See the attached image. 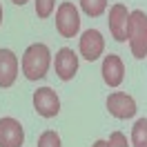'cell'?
I'll use <instances>...</instances> for the list:
<instances>
[{"mask_svg": "<svg viewBox=\"0 0 147 147\" xmlns=\"http://www.w3.org/2000/svg\"><path fill=\"white\" fill-rule=\"evenodd\" d=\"M22 74L27 76L29 80H40L47 76V69L51 65V54H49V47L42 42H34L25 49L22 54Z\"/></svg>", "mask_w": 147, "mask_h": 147, "instance_id": "6da1fadb", "label": "cell"}, {"mask_svg": "<svg viewBox=\"0 0 147 147\" xmlns=\"http://www.w3.org/2000/svg\"><path fill=\"white\" fill-rule=\"evenodd\" d=\"M127 40H129L134 58H145L147 56V13L145 11L140 9L129 11Z\"/></svg>", "mask_w": 147, "mask_h": 147, "instance_id": "7a4b0ae2", "label": "cell"}, {"mask_svg": "<svg viewBox=\"0 0 147 147\" xmlns=\"http://www.w3.org/2000/svg\"><path fill=\"white\" fill-rule=\"evenodd\" d=\"M56 29L63 38H74L80 29V16L74 2H63L56 11Z\"/></svg>", "mask_w": 147, "mask_h": 147, "instance_id": "3957f363", "label": "cell"}, {"mask_svg": "<svg viewBox=\"0 0 147 147\" xmlns=\"http://www.w3.org/2000/svg\"><path fill=\"white\" fill-rule=\"evenodd\" d=\"M34 109L42 116V118H54L60 111V100L58 94L51 87H40L34 92Z\"/></svg>", "mask_w": 147, "mask_h": 147, "instance_id": "277c9868", "label": "cell"}, {"mask_svg": "<svg viewBox=\"0 0 147 147\" xmlns=\"http://www.w3.org/2000/svg\"><path fill=\"white\" fill-rule=\"evenodd\" d=\"M102 49H105V40H102V34L98 29H87L80 36V56L85 60L94 63L96 58L102 56Z\"/></svg>", "mask_w": 147, "mask_h": 147, "instance_id": "5b68a950", "label": "cell"}, {"mask_svg": "<svg viewBox=\"0 0 147 147\" xmlns=\"http://www.w3.org/2000/svg\"><path fill=\"white\" fill-rule=\"evenodd\" d=\"M25 131L16 118H0V147H22Z\"/></svg>", "mask_w": 147, "mask_h": 147, "instance_id": "8992f818", "label": "cell"}, {"mask_svg": "<svg viewBox=\"0 0 147 147\" xmlns=\"http://www.w3.org/2000/svg\"><path fill=\"white\" fill-rule=\"evenodd\" d=\"M109 31L111 36L116 38L118 42H125L127 40V25H129V11L125 5H114L109 7Z\"/></svg>", "mask_w": 147, "mask_h": 147, "instance_id": "52a82bcc", "label": "cell"}, {"mask_svg": "<svg viewBox=\"0 0 147 147\" xmlns=\"http://www.w3.org/2000/svg\"><path fill=\"white\" fill-rule=\"evenodd\" d=\"M54 67H56V74H58L60 80H71L74 76H76V71H78V56L74 54V49L63 47L56 54Z\"/></svg>", "mask_w": 147, "mask_h": 147, "instance_id": "ba28073f", "label": "cell"}, {"mask_svg": "<svg viewBox=\"0 0 147 147\" xmlns=\"http://www.w3.org/2000/svg\"><path fill=\"white\" fill-rule=\"evenodd\" d=\"M107 109L116 118H131L136 114V100L123 92H114L107 96Z\"/></svg>", "mask_w": 147, "mask_h": 147, "instance_id": "9c48e42d", "label": "cell"}, {"mask_svg": "<svg viewBox=\"0 0 147 147\" xmlns=\"http://www.w3.org/2000/svg\"><path fill=\"white\" fill-rule=\"evenodd\" d=\"M18 76V58L11 49H0V87H11Z\"/></svg>", "mask_w": 147, "mask_h": 147, "instance_id": "30bf717a", "label": "cell"}, {"mask_svg": "<svg viewBox=\"0 0 147 147\" xmlns=\"http://www.w3.org/2000/svg\"><path fill=\"white\" fill-rule=\"evenodd\" d=\"M125 78V65L116 54L105 56L102 60V80L109 85V87H118Z\"/></svg>", "mask_w": 147, "mask_h": 147, "instance_id": "8fae6325", "label": "cell"}, {"mask_svg": "<svg viewBox=\"0 0 147 147\" xmlns=\"http://www.w3.org/2000/svg\"><path fill=\"white\" fill-rule=\"evenodd\" d=\"M131 145L147 147V118H138L131 127Z\"/></svg>", "mask_w": 147, "mask_h": 147, "instance_id": "7c38bea8", "label": "cell"}, {"mask_svg": "<svg viewBox=\"0 0 147 147\" xmlns=\"http://www.w3.org/2000/svg\"><path fill=\"white\" fill-rule=\"evenodd\" d=\"M80 2V9L87 13V16H100L102 11L107 9V0H78Z\"/></svg>", "mask_w": 147, "mask_h": 147, "instance_id": "4fadbf2b", "label": "cell"}, {"mask_svg": "<svg viewBox=\"0 0 147 147\" xmlns=\"http://www.w3.org/2000/svg\"><path fill=\"white\" fill-rule=\"evenodd\" d=\"M36 147H60V136L56 134L54 129H47V131L40 134Z\"/></svg>", "mask_w": 147, "mask_h": 147, "instance_id": "5bb4252c", "label": "cell"}, {"mask_svg": "<svg viewBox=\"0 0 147 147\" xmlns=\"http://www.w3.org/2000/svg\"><path fill=\"white\" fill-rule=\"evenodd\" d=\"M56 7V0H36V16L38 18H49Z\"/></svg>", "mask_w": 147, "mask_h": 147, "instance_id": "9a60e30c", "label": "cell"}, {"mask_svg": "<svg viewBox=\"0 0 147 147\" xmlns=\"http://www.w3.org/2000/svg\"><path fill=\"white\" fill-rule=\"evenodd\" d=\"M107 147H129L127 145V136L123 134V131H114L107 140Z\"/></svg>", "mask_w": 147, "mask_h": 147, "instance_id": "2e32d148", "label": "cell"}, {"mask_svg": "<svg viewBox=\"0 0 147 147\" xmlns=\"http://www.w3.org/2000/svg\"><path fill=\"white\" fill-rule=\"evenodd\" d=\"M94 147H107V140H96V143H94Z\"/></svg>", "mask_w": 147, "mask_h": 147, "instance_id": "e0dca14e", "label": "cell"}, {"mask_svg": "<svg viewBox=\"0 0 147 147\" xmlns=\"http://www.w3.org/2000/svg\"><path fill=\"white\" fill-rule=\"evenodd\" d=\"M11 2H16V5H20V7H22V5L27 2V0H11Z\"/></svg>", "mask_w": 147, "mask_h": 147, "instance_id": "ac0fdd59", "label": "cell"}, {"mask_svg": "<svg viewBox=\"0 0 147 147\" xmlns=\"http://www.w3.org/2000/svg\"><path fill=\"white\" fill-rule=\"evenodd\" d=\"M0 25H2V7H0Z\"/></svg>", "mask_w": 147, "mask_h": 147, "instance_id": "d6986e66", "label": "cell"}]
</instances>
